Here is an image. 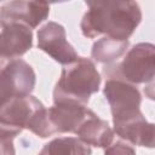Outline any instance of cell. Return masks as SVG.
Returning <instances> with one entry per match:
<instances>
[{"mask_svg": "<svg viewBox=\"0 0 155 155\" xmlns=\"http://www.w3.org/2000/svg\"><path fill=\"white\" fill-rule=\"evenodd\" d=\"M88 10L80 28L88 39L105 34L116 40H128L142 21V11L136 1H86Z\"/></svg>", "mask_w": 155, "mask_h": 155, "instance_id": "1", "label": "cell"}, {"mask_svg": "<svg viewBox=\"0 0 155 155\" xmlns=\"http://www.w3.org/2000/svg\"><path fill=\"white\" fill-rule=\"evenodd\" d=\"M101 75L94 63L85 57L64 65L53 90V104L73 103L87 107L91 94L98 92Z\"/></svg>", "mask_w": 155, "mask_h": 155, "instance_id": "2", "label": "cell"}, {"mask_svg": "<svg viewBox=\"0 0 155 155\" xmlns=\"http://www.w3.org/2000/svg\"><path fill=\"white\" fill-rule=\"evenodd\" d=\"M103 74L105 79H119L132 85L150 82L155 78V45L136 44L121 62L105 65Z\"/></svg>", "mask_w": 155, "mask_h": 155, "instance_id": "3", "label": "cell"}, {"mask_svg": "<svg viewBox=\"0 0 155 155\" xmlns=\"http://www.w3.org/2000/svg\"><path fill=\"white\" fill-rule=\"evenodd\" d=\"M103 93L110 105L114 126L130 122L143 115L140 111L142 96L136 85L119 79H107Z\"/></svg>", "mask_w": 155, "mask_h": 155, "instance_id": "4", "label": "cell"}, {"mask_svg": "<svg viewBox=\"0 0 155 155\" xmlns=\"http://www.w3.org/2000/svg\"><path fill=\"white\" fill-rule=\"evenodd\" d=\"M45 108L44 104L34 96L11 98L0 107V136H18L35 117V115Z\"/></svg>", "mask_w": 155, "mask_h": 155, "instance_id": "5", "label": "cell"}, {"mask_svg": "<svg viewBox=\"0 0 155 155\" xmlns=\"http://www.w3.org/2000/svg\"><path fill=\"white\" fill-rule=\"evenodd\" d=\"M36 75L30 64L21 58L2 62L0 74L1 103L17 97L29 96L34 90Z\"/></svg>", "mask_w": 155, "mask_h": 155, "instance_id": "6", "label": "cell"}, {"mask_svg": "<svg viewBox=\"0 0 155 155\" xmlns=\"http://www.w3.org/2000/svg\"><path fill=\"white\" fill-rule=\"evenodd\" d=\"M38 47L63 65H68L79 58L76 51L67 40L64 27L57 22H47L38 30Z\"/></svg>", "mask_w": 155, "mask_h": 155, "instance_id": "7", "label": "cell"}, {"mask_svg": "<svg viewBox=\"0 0 155 155\" xmlns=\"http://www.w3.org/2000/svg\"><path fill=\"white\" fill-rule=\"evenodd\" d=\"M1 57L15 59L27 53L33 46V31L27 24L19 22H0Z\"/></svg>", "mask_w": 155, "mask_h": 155, "instance_id": "8", "label": "cell"}, {"mask_svg": "<svg viewBox=\"0 0 155 155\" xmlns=\"http://www.w3.org/2000/svg\"><path fill=\"white\" fill-rule=\"evenodd\" d=\"M50 13V5L45 1H10L1 6L0 22H19L36 28Z\"/></svg>", "mask_w": 155, "mask_h": 155, "instance_id": "9", "label": "cell"}, {"mask_svg": "<svg viewBox=\"0 0 155 155\" xmlns=\"http://www.w3.org/2000/svg\"><path fill=\"white\" fill-rule=\"evenodd\" d=\"M114 133L115 132L110 128L108 122L102 120L94 111H92L75 134L88 145L105 149L113 143Z\"/></svg>", "mask_w": 155, "mask_h": 155, "instance_id": "10", "label": "cell"}, {"mask_svg": "<svg viewBox=\"0 0 155 155\" xmlns=\"http://www.w3.org/2000/svg\"><path fill=\"white\" fill-rule=\"evenodd\" d=\"M114 132L133 145L155 148V124L148 122L144 115L130 122L114 126Z\"/></svg>", "mask_w": 155, "mask_h": 155, "instance_id": "11", "label": "cell"}, {"mask_svg": "<svg viewBox=\"0 0 155 155\" xmlns=\"http://www.w3.org/2000/svg\"><path fill=\"white\" fill-rule=\"evenodd\" d=\"M130 46L128 40H116L113 38L104 36L97 40L91 50V57L103 64H113L120 57H122Z\"/></svg>", "mask_w": 155, "mask_h": 155, "instance_id": "12", "label": "cell"}, {"mask_svg": "<svg viewBox=\"0 0 155 155\" xmlns=\"http://www.w3.org/2000/svg\"><path fill=\"white\" fill-rule=\"evenodd\" d=\"M88 144L78 137H58L44 145L39 155H91Z\"/></svg>", "mask_w": 155, "mask_h": 155, "instance_id": "13", "label": "cell"}, {"mask_svg": "<svg viewBox=\"0 0 155 155\" xmlns=\"http://www.w3.org/2000/svg\"><path fill=\"white\" fill-rule=\"evenodd\" d=\"M104 155H136V150L126 142L116 140L104 150Z\"/></svg>", "mask_w": 155, "mask_h": 155, "instance_id": "14", "label": "cell"}, {"mask_svg": "<svg viewBox=\"0 0 155 155\" xmlns=\"http://www.w3.org/2000/svg\"><path fill=\"white\" fill-rule=\"evenodd\" d=\"M1 138V153L2 155H15V148H13V138L0 136Z\"/></svg>", "mask_w": 155, "mask_h": 155, "instance_id": "15", "label": "cell"}, {"mask_svg": "<svg viewBox=\"0 0 155 155\" xmlns=\"http://www.w3.org/2000/svg\"><path fill=\"white\" fill-rule=\"evenodd\" d=\"M145 97H148L151 101H155V78L144 87Z\"/></svg>", "mask_w": 155, "mask_h": 155, "instance_id": "16", "label": "cell"}]
</instances>
